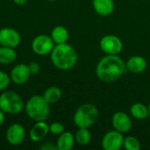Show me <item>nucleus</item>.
<instances>
[{
	"instance_id": "obj_1",
	"label": "nucleus",
	"mask_w": 150,
	"mask_h": 150,
	"mask_svg": "<svg viewBox=\"0 0 150 150\" xmlns=\"http://www.w3.org/2000/svg\"><path fill=\"white\" fill-rule=\"evenodd\" d=\"M126 70V62L119 54H106L98 62L96 75L101 82L113 83L119 80Z\"/></svg>"
},
{
	"instance_id": "obj_2",
	"label": "nucleus",
	"mask_w": 150,
	"mask_h": 150,
	"mask_svg": "<svg viewBox=\"0 0 150 150\" xmlns=\"http://www.w3.org/2000/svg\"><path fill=\"white\" fill-rule=\"evenodd\" d=\"M77 53L69 44H56L50 54V60L53 65L61 70H69L77 62Z\"/></svg>"
},
{
	"instance_id": "obj_3",
	"label": "nucleus",
	"mask_w": 150,
	"mask_h": 150,
	"mask_svg": "<svg viewBox=\"0 0 150 150\" xmlns=\"http://www.w3.org/2000/svg\"><path fill=\"white\" fill-rule=\"evenodd\" d=\"M25 112L34 122L46 121L50 114L49 104L42 96L33 95L25 103Z\"/></svg>"
},
{
	"instance_id": "obj_4",
	"label": "nucleus",
	"mask_w": 150,
	"mask_h": 150,
	"mask_svg": "<svg viewBox=\"0 0 150 150\" xmlns=\"http://www.w3.org/2000/svg\"><path fill=\"white\" fill-rule=\"evenodd\" d=\"M98 109L92 104L80 105L73 115L74 124L78 128H89L94 125L98 118Z\"/></svg>"
},
{
	"instance_id": "obj_5",
	"label": "nucleus",
	"mask_w": 150,
	"mask_h": 150,
	"mask_svg": "<svg viewBox=\"0 0 150 150\" xmlns=\"http://www.w3.org/2000/svg\"><path fill=\"white\" fill-rule=\"evenodd\" d=\"M0 109L6 114L16 115L25 110V102L17 92L4 91L0 94Z\"/></svg>"
},
{
	"instance_id": "obj_6",
	"label": "nucleus",
	"mask_w": 150,
	"mask_h": 150,
	"mask_svg": "<svg viewBox=\"0 0 150 150\" xmlns=\"http://www.w3.org/2000/svg\"><path fill=\"white\" fill-rule=\"evenodd\" d=\"M54 46L55 43L52 40L51 36L47 34H39L35 36L31 43L32 51L40 56L50 54Z\"/></svg>"
},
{
	"instance_id": "obj_7",
	"label": "nucleus",
	"mask_w": 150,
	"mask_h": 150,
	"mask_svg": "<svg viewBox=\"0 0 150 150\" xmlns=\"http://www.w3.org/2000/svg\"><path fill=\"white\" fill-rule=\"evenodd\" d=\"M99 47L105 54H119L123 49V42L118 36L107 34L101 38Z\"/></svg>"
},
{
	"instance_id": "obj_8",
	"label": "nucleus",
	"mask_w": 150,
	"mask_h": 150,
	"mask_svg": "<svg viewBox=\"0 0 150 150\" xmlns=\"http://www.w3.org/2000/svg\"><path fill=\"white\" fill-rule=\"evenodd\" d=\"M26 136V131L23 125L13 123L8 127L5 133V139L11 146H19L23 143Z\"/></svg>"
},
{
	"instance_id": "obj_9",
	"label": "nucleus",
	"mask_w": 150,
	"mask_h": 150,
	"mask_svg": "<svg viewBox=\"0 0 150 150\" xmlns=\"http://www.w3.org/2000/svg\"><path fill=\"white\" fill-rule=\"evenodd\" d=\"M21 35L14 28L11 27H3L0 29V46L17 47L20 45Z\"/></svg>"
},
{
	"instance_id": "obj_10",
	"label": "nucleus",
	"mask_w": 150,
	"mask_h": 150,
	"mask_svg": "<svg viewBox=\"0 0 150 150\" xmlns=\"http://www.w3.org/2000/svg\"><path fill=\"white\" fill-rule=\"evenodd\" d=\"M124 136L116 130L107 132L102 139V148L105 150H119L123 147Z\"/></svg>"
},
{
	"instance_id": "obj_11",
	"label": "nucleus",
	"mask_w": 150,
	"mask_h": 150,
	"mask_svg": "<svg viewBox=\"0 0 150 150\" xmlns=\"http://www.w3.org/2000/svg\"><path fill=\"white\" fill-rule=\"evenodd\" d=\"M9 75L11 77V81L13 83L22 85L28 82L31 76V72L27 64L18 63L11 69Z\"/></svg>"
},
{
	"instance_id": "obj_12",
	"label": "nucleus",
	"mask_w": 150,
	"mask_h": 150,
	"mask_svg": "<svg viewBox=\"0 0 150 150\" xmlns=\"http://www.w3.org/2000/svg\"><path fill=\"white\" fill-rule=\"evenodd\" d=\"M112 125L114 130L126 134L128 133L133 127V122L128 114L124 112H116L112 117Z\"/></svg>"
},
{
	"instance_id": "obj_13",
	"label": "nucleus",
	"mask_w": 150,
	"mask_h": 150,
	"mask_svg": "<svg viewBox=\"0 0 150 150\" xmlns=\"http://www.w3.org/2000/svg\"><path fill=\"white\" fill-rule=\"evenodd\" d=\"M49 134V125L46 121H37L29 132V137L33 142H41Z\"/></svg>"
},
{
	"instance_id": "obj_14",
	"label": "nucleus",
	"mask_w": 150,
	"mask_h": 150,
	"mask_svg": "<svg viewBox=\"0 0 150 150\" xmlns=\"http://www.w3.org/2000/svg\"><path fill=\"white\" fill-rule=\"evenodd\" d=\"M147 61L143 56H131L126 62V69L133 74H141L147 69Z\"/></svg>"
},
{
	"instance_id": "obj_15",
	"label": "nucleus",
	"mask_w": 150,
	"mask_h": 150,
	"mask_svg": "<svg viewBox=\"0 0 150 150\" xmlns=\"http://www.w3.org/2000/svg\"><path fill=\"white\" fill-rule=\"evenodd\" d=\"M92 6L96 13L101 17L111 15L115 9L113 0H92Z\"/></svg>"
},
{
	"instance_id": "obj_16",
	"label": "nucleus",
	"mask_w": 150,
	"mask_h": 150,
	"mask_svg": "<svg viewBox=\"0 0 150 150\" xmlns=\"http://www.w3.org/2000/svg\"><path fill=\"white\" fill-rule=\"evenodd\" d=\"M75 143V134H73L71 132L64 131L63 133L59 134L55 145L57 150H71Z\"/></svg>"
},
{
	"instance_id": "obj_17",
	"label": "nucleus",
	"mask_w": 150,
	"mask_h": 150,
	"mask_svg": "<svg viewBox=\"0 0 150 150\" xmlns=\"http://www.w3.org/2000/svg\"><path fill=\"white\" fill-rule=\"evenodd\" d=\"M52 40L56 44L66 43L69 38V33L68 29L62 25H56L53 28L50 34Z\"/></svg>"
},
{
	"instance_id": "obj_18",
	"label": "nucleus",
	"mask_w": 150,
	"mask_h": 150,
	"mask_svg": "<svg viewBox=\"0 0 150 150\" xmlns=\"http://www.w3.org/2000/svg\"><path fill=\"white\" fill-rule=\"evenodd\" d=\"M62 90L57 86H50L47 88L42 95L44 99L49 105H53L60 101V99L62 98Z\"/></svg>"
},
{
	"instance_id": "obj_19",
	"label": "nucleus",
	"mask_w": 150,
	"mask_h": 150,
	"mask_svg": "<svg viewBox=\"0 0 150 150\" xmlns=\"http://www.w3.org/2000/svg\"><path fill=\"white\" fill-rule=\"evenodd\" d=\"M17 59V53L15 48L0 46V64H11Z\"/></svg>"
},
{
	"instance_id": "obj_20",
	"label": "nucleus",
	"mask_w": 150,
	"mask_h": 150,
	"mask_svg": "<svg viewBox=\"0 0 150 150\" xmlns=\"http://www.w3.org/2000/svg\"><path fill=\"white\" fill-rule=\"evenodd\" d=\"M130 114L136 120H145L149 117V108L142 103H134L130 107Z\"/></svg>"
},
{
	"instance_id": "obj_21",
	"label": "nucleus",
	"mask_w": 150,
	"mask_h": 150,
	"mask_svg": "<svg viewBox=\"0 0 150 150\" xmlns=\"http://www.w3.org/2000/svg\"><path fill=\"white\" fill-rule=\"evenodd\" d=\"M76 142L80 146H86L91 142V134L88 128H78L75 134Z\"/></svg>"
},
{
	"instance_id": "obj_22",
	"label": "nucleus",
	"mask_w": 150,
	"mask_h": 150,
	"mask_svg": "<svg viewBox=\"0 0 150 150\" xmlns=\"http://www.w3.org/2000/svg\"><path fill=\"white\" fill-rule=\"evenodd\" d=\"M123 148L127 150H140L142 148V144L136 137L129 135L124 137Z\"/></svg>"
},
{
	"instance_id": "obj_23",
	"label": "nucleus",
	"mask_w": 150,
	"mask_h": 150,
	"mask_svg": "<svg viewBox=\"0 0 150 150\" xmlns=\"http://www.w3.org/2000/svg\"><path fill=\"white\" fill-rule=\"evenodd\" d=\"M11 82V81L10 75L3 70H0V92L5 91Z\"/></svg>"
},
{
	"instance_id": "obj_24",
	"label": "nucleus",
	"mask_w": 150,
	"mask_h": 150,
	"mask_svg": "<svg viewBox=\"0 0 150 150\" xmlns=\"http://www.w3.org/2000/svg\"><path fill=\"white\" fill-rule=\"evenodd\" d=\"M64 126L61 122H53L49 125V133L54 135H59L64 132Z\"/></svg>"
},
{
	"instance_id": "obj_25",
	"label": "nucleus",
	"mask_w": 150,
	"mask_h": 150,
	"mask_svg": "<svg viewBox=\"0 0 150 150\" xmlns=\"http://www.w3.org/2000/svg\"><path fill=\"white\" fill-rule=\"evenodd\" d=\"M28 67H29L31 75H37L40 72V69H41L40 63L37 62H32L31 63L28 64Z\"/></svg>"
},
{
	"instance_id": "obj_26",
	"label": "nucleus",
	"mask_w": 150,
	"mask_h": 150,
	"mask_svg": "<svg viewBox=\"0 0 150 150\" xmlns=\"http://www.w3.org/2000/svg\"><path fill=\"white\" fill-rule=\"evenodd\" d=\"M41 149H44V150H56L57 149V148H56V145H52V144H46V145H44V146H42L41 148H40Z\"/></svg>"
},
{
	"instance_id": "obj_27",
	"label": "nucleus",
	"mask_w": 150,
	"mask_h": 150,
	"mask_svg": "<svg viewBox=\"0 0 150 150\" xmlns=\"http://www.w3.org/2000/svg\"><path fill=\"white\" fill-rule=\"evenodd\" d=\"M5 112H4V111H2L1 109H0V127L4 123V121H5Z\"/></svg>"
},
{
	"instance_id": "obj_28",
	"label": "nucleus",
	"mask_w": 150,
	"mask_h": 150,
	"mask_svg": "<svg viewBox=\"0 0 150 150\" xmlns=\"http://www.w3.org/2000/svg\"><path fill=\"white\" fill-rule=\"evenodd\" d=\"M27 1H28V0H13V3H14L15 4L20 6V5H24L25 4H26Z\"/></svg>"
},
{
	"instance_id": "obj_29",
	"label": "nucleus",
	"mask_w": 150,
	"mask_h": 150,
	"mask_svg": "<svg viewBox=\"0 0 150 150\" xmlns=\"http://www.w3.org/2000/svg\"><path fill=\"white\" fill-rule=\"evenodd\" d=\"M148 108H149V117H150V102H149V106H148Z\"/></svg>"
},
{
	"instance_id": "obj_30",
	"label": "nucleus",
	"mask_w": 150,
	"mask_h": 150,
	"mask_svg": "<svg viewBox=\"0 0 150 150\" xmlns=\"http://www.w3.org/2000/svg\"><path fill=\"white\" fill-rule=\"evenodd\" d=\"M47 1H50V2H53V1H56V0H47Z\"/></svg>"
}]
</instances>
